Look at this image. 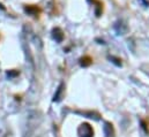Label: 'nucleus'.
I'll return each mask as SVG.
<instances>
[{
    "label": "nucleus",
    "instance_id": "f257e3e1",
    "mask_svg": "<svg viewBox=\"0 0 149 137\" xmlns=\"http://www.w3.org/2000/svg\"><path fill=\"white\" fill-rule=\"evenodd\" d=\"M26 10H27L28 14L34 15V16H36V15H38V14L40 13L39 7H37L36 5H29V6H27V7H26Z\"/></svg>",
    "mask_w": 149,
    "mask_h": 137
},
{
    "label": "nucleus",
    "instance_id": "f03ea898",
    "mask_svg": "<svg viewBox=\"0 0 149 137\" xmlns=\"http://www.w3.org/2000/svg\"><path fill=\"white\" fill-rule=\"evenodd\" d=\"M91 62H93V59L90 57H83L81 59V65L82 66H89V65H91Z\"/></svg>",
    "mask_w": 149,
    "mask_h": 137
}]
</instances>
